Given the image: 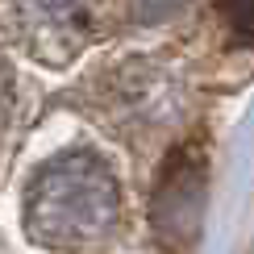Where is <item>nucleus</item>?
I'll use <instances>...</instances> for the list:
<instances>
[{"label":"nucleus","mask_w":254,"mask_h":254,"mask_svg":"<svg viewBox=\"0 0 254 254\" xmlns=\"http://www.w3.org/2000/svg\"><path fill=\"white\" fill-rule=\"evenodd\" d=\"M121 188L100 154L71 150L29 179L25 234L50 250H92L117 229Z\"/></svg>","instance_id":"nucleus-1"},{"label":"nucleus","mask_w":254,"mask_h":254,"mask_svg":"<svg viewBox=\"0 0 254 254\" xmlns=\"http://www.w3.org/2000/svg\"><path fill=\"white\" fill-rule=\"evenodd\" d=\"M96 34L88 0H17V38L38 63L67 67Z\"/></svg>","instance_id":"nucleus-2"},{"label":"nucleus","mask_w":254,"mask_h":254,"mask_svg":"<svg viewBox=\"0 0 254 254\" xmlns=\"http://www.w3.org/2000/svg\"><path fill=\"white\" fill-rule=\"evenodd\" d=\"M200 217H204V163L192 150H175L154 188L150 204L154 234L163 246L184 254L200 238Z\"/></svg>","instance_id":"nucleus-3"},{"label":"nucleus","mask_w":254,"mask_h":254,"mask_svg":"<svg viewBox=\"0 0 254 254\" xmlns=\"http://www.w3.org/2000/svg\"><path fill=\"white\" fill-rule=\"evenodd\" d=\"M221 17L234 29V38L254 42V0H221Z\"/></svg>","instance_id":"nucleus-4"},{"label":"nucleus","mask_w":254,"mask_h":254,"mask_svg":"<svg viewBox=\"0 0 254 254\" xmlns=\"http://www.w3.org/2000/svg\"><path fill=\"white\" fill-rule=\"evenodd\" d=\"M184 4H188V0H133V17L142 21V25H154V21L175 17Z\"/></svg>","instance_id":"nucleus-5"}]
</instances>
